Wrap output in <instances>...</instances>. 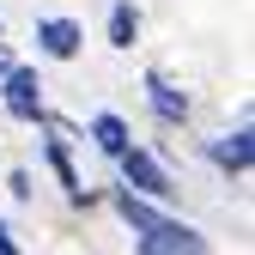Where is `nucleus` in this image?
I'll use <instances>...</instances> for the list:
<instances>
[{
  "label": "nucleus",
  "mask_w": 255,
  "mask_h": 255,
  "mask_svg": "<svg viewBox=\"0 0 255 255\" xmlns=\"http://www.w3.org/2000/svg\"><path fill=\"white\" fill-rule=\"evenodd\" d=\"M0 104H6L12 122H37V116H49V85H43V73L12 61L6 79H0Z\"/></svg>",
  "instance_id": "obj_2"
},
{
  "label": "nucleus",
  "mask_w": 255,
  "mask_h": 255,
  "mask_svg": "<svg viewBox=\"0 0 255 255\" xmlns=\"http://www.w3.org/2000/svg\"><path fill=\"white\" fill-rule=\"evenodd\" d=\"M0 43H6V18H0Z\"/></svg>",
  "instance_id": "obj_14"
},
{
  "label": "nucleus",
  "mask_w": 255,
  "mask_h": 255,
  "mask_svg": "<svg viewBox=\"0 0 255 255\" xmlns=\"http://www.w3.org/2000/svg\"><path fill=\"white\" fill-rule=\"evenodd\" d=\"M0 255H24V249L12 243V225H6V219H0Z\"/></svg>",
  "instance_id": "obj_11"
},
{
  "label": "nucleus",
  "mask_w": 255,
  "mask_h": 255,
  "mask_svg": "<svg viewBox=\"0 0 255 255\" xmlns=\"http://www.w3.org/2000/svg\"><path fill=\"white\" fill-rule=\"evenodd\" d=\"M79 49H85V24L79 18H37V55L79 61Z\"/></svg>",
  "instance_id": "obj_5"
},
{
  "label": "nucleus",
  "mask_w": 255,
  "mask_h": 255,
  "mask_svg": "<svg viewBox=\"0 0 255 255\" xmlns=\"http://www.w3.org/2000/svg\"><path fill=\"white\" fill-rule=\"evenodd\" d=\"M110 207H116V219H122L134 237H158V231H164V219H170L158 201H140V195H128V188H110Z\"/></svg>",
  "instance_id": "obj_6"
},
{
  "label": "nucleus",
  "mask_w": 255,
  "mask_h": 255,
  "mask_svg": "<svg viewBox=\"0 0 255 255\" xmlns=\"http://www.w3.org/2000/svg\"><path fill=\"white\" fill-rule=\"evenodd\" d=\"M116 164H122V188H128V195L158 201V207L176 195V182H170V170H164V158H158V152H146V146H128Z\"/></svg>",
  "instance_id": "obj_1"
},
{
  "label": "nucleus",
  "mask_w": 255,
  "mask_h": 255,
  "mask_svg": "<svg viewBox=\"0 0 255 255\" xmlns=\"http://www.w3.org/2000/svg\"><path fill=\"white\" fill-rule=\"evenodd\" d=\"M104 37H110V49H134L140 43V6H134V0H116V6H110Z\"/></svg>",
  "instance_id": "obj_8"
},
{
  "label": "nucleus",
  "mask_w": 255,
  "mask_h": 255,
  "mask_svg": "<svg viewBox=\"0 0 255 255\" xmlns=\"http://www.w3.org/2000/svg\"><path fill=\"white\" fill-rule=\"evenodd\" d=\"M207 158H213L225 176L243 182V176L255 170V128H249V116H243L237 128H225V134H213V140H207Z\"/></svg>",
  "instance_id": "obj_3"
},
{
  "label": "nucleus",
  "mask_w": 255,
  "mask_h": 255,
  "mask_svg": "<svg viewBox=\"0 0 255 255\" xmlns=\"http://www.w3.org/2000/svg\"><path fill=\"white\" fill-rule=\"evenodd\" d=\"M146 104H152V116H158V128H182L188 122V110H195V98L164 73V67H152L146 73Z\"/></svg>",
  "instance_id": "obj_4"
},
{
  "label": "nucleus",
  "mask_w": 255,
  "mask_h": 255,
  "mask_svg": "<svg viewBox=\"0 0 255 255\" xmlns=\"http://www.w3.org/2000/svg\"><path fill=\"white\" fill-rule=\"evenodd\" d=\"M6 67H12V55H6V43H0V79H6Z\"/></svg>",
  "instance_id": "obj_13"
},
{
  "label": "nucleus",
  "mask_w": 255,
  "mask_h": 255,
  "mask_svg": "<svg viewBox=\"0 0 255 255\" xmlns=\"http://www.w3.org/2000/svg\"><path fill=\"white\" fill-rule=\"evenodd\" d=\"M134 255H170V249H164V243H152V237H140V249H134Z\"/></svg>",
  "instance_id": "obj_12"
},
{
  "label": "nucleus",
  "mask_w": 255,
  "mask_h": 255,
  "mask_svg": "<svg viewBox=\"0 0 255 255\" xmlns=\"http://www.w3.org/2000/svg\"><path fill=\"white\" fill-rule=\"evenodd\" d=\"M6 188H12V201H30L37 188H30V170H6Z\"/></svg>",
  "instance_id": "obj_10"
},
{
  "label": "nucleus",
  "mask_w": 255,
  "mask_h": 255,
  "mask_svg": "<svg viewBox=\"0 0 255 255\" xmlns=\"http://www.w3.org/2000/svg\"><path fill=\"white\" fill-rule=\"evenodd\" d=\"M85 134H91V146H98L104 158H122L128 146H134V128H128L116 110H104V116H91V128H85Z\"/></svg>",
  "instance_id": "obj_7"
},
{
  "label": "nucleus",
  "mask_w": 255,
  "mask_h": 255,
  "mask_svg": "<svg viewBox=\"0 0 255 255\" xmlns=\"http://www.w3.org/2000/svg\"><path fill=\"white\" fill-rule=\"evenodd\" d=\"M37 128H43V134H49L55 146H85V134H79V128H73L67 116H37Z\"/></svg>",
  "instance_id": "obj_9"
}]
</instances>
